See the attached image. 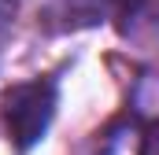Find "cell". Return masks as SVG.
<instances>
[{
    "instance_id": "2",
    "label": "cell",
    "mask_w": 159,
    "mask_h": 155,
    "mask_svg": "<svg viewBox=\"0 0 159 155\" xmlns=\"http://www.w3.org/2000/svg\"><path fill=\"white\" fill-rule=\"evenodd\" d=\"M15 7H19V0H0V26H4V22H11Z\"/></svg>"
},
{
    "instance_id": "1",
    "label": "cell",
    "mask_w": 159,
    "mask_h": 155,
    "mask_svg": "<svg viewBox=\"0 0 159 155\" xmlns=\"http://www.w3.org/2000/svg\"><path fill=\"white\" fill-rule=\"evenodd\" d=\"M0 107H4V126H7L11 144L19 152H30L48 133V126H52V115H56V85L48 78L19 81V85H11L4 92Z\"/></svg>"
}]
</instances>
